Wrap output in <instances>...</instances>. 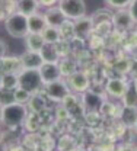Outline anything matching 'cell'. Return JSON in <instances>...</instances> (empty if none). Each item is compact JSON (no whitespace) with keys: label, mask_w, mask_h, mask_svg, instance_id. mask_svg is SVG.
Returning a JSON list of instances; mask_svg holds the SVG:
<instances>
[{"label":"cell","mask_w":137,"mask_h":151,"mask_svg":"<svg viewBox=\"0 0 137 151\" xmlns=\"http://www.w3.org/2000/svg\"><path fill=\"white\" fill-rule=\"evenodd\" d=\"M28 111L23 103H9L3 106V124L6 127H19L26 121Z\"/></svg>","instance_id":"obj_1"},{"label":"cell","mask_w":137,"mask_h":151,"mask_svg":"<svg viewBox=\"0 0 137 151\" xmlns=\"http://www.w3.org/2000/svg\"><path fill=\"white\" fill-rule=\"evenodd\" d=\"M4 26H6L7 34L13 38H25L29 34L28 16L23 15V13H20V12L12 13L9 18L6 19Z\"/></svg>","instance_id":"obj_2"},{"label":"cell","mask_w":137,"mask_h":151,"mask_svg":"<svg viewBox=\"0 0 137 151\" xmlns=\"http://www.w3.org/2000/svg\"><path fill=\"white\" fill-rule=\"evenodd\" d=\"M44 84L42 81V77L39 70L35 68H23L19 73V87L31 92V93H37L41 86Z\"/></svg>","instance_id":"obj_3"},{"label":"cell","mask_w":137,"mask_h":151,"mask_svg":"<svg viewBox=\"0 0 137 151\" xmlns=\"http://www.w3.org/2000/svg\"><path fill=\"white\" fill-rule=\"evenodd\" d=\"M60 9L67 19H79L86 16V4L83 0H60Z\"/></svg>","instance_id":"obj_4"},{"label":"cell","mask_w":137,"mask_h":151,"mask_svg":"<svg viewBox=\"0 0 137 151\" xmlns=\"http://www.w3.org/2000/svg\"><path fill=\"white\" fill-rule=\"evenodd\" d=\"M69 93V84L63 83L61 80H56L45 84V94L54 102H63Z\"/></svg>","instance_id":"obj_5"},{"label":"cell","mask_w":137,"mask_h":151,"mask_svg":"<svg viewBox=\"0 0 137 151\" xmlns=\"http://www.w3.org/2000/svg\"><path fill=\"white\" fill-rule=\"evenodd\" d=\"M112 23L118 31H123V32L131 29L133 25H136V22L133 20L130 12H128V9H118V12L114 13V16H112Z\"/></svg>","instance_id":"obj_6"},{"label":"cell","mask_w":137,"mask_h":151,"mask_svg":"<svg viewBox=\"0 0 137 151\" xmlns=\"http://www.w3.org/2000/svg\"><path fill=\"white\" fill-rule=\"evenodd\" d=\"M39 73H41L44 84L60 80L61 76H63L61 74V70H60L59 63H44L41 65V68H39Z\"/></svg>","instance_id":"obj_7"},{"label":"cell","mask_w":137,"mask_h":151,"mask_svg":"<svg viewBox=\"0 0 137 151\" xmlns=\"http://www.w3.org/2000/svg\"><path fill=\"white\" fill-rule=\"evenodd\" d=\"M69 87L76 92V93H85L89 89V78L88 76L82 71H75L72 76H69V81H67Z\"/></svg>","instance_id":"obj_8"},{"label":"cell","mask_w":137,"mask_h":151,"mask_svg":"<svg viewBox=\"0 0 137 151\" xmlns=\"http://www.w3.org/2000/svg\"><path fill=\"white\" fill-rule=\"evenodd\" d=\"M20 61H22V65L23 68H35L39 70L41 65L44 64V60L39 51H31V50H26L22 55H20Z\"/></svg>","instance_id":"obj_9"},{"label":"cell","mask_w":137,"mask_h":151,"mask_svg":"<svg viewBox=\"0 0 137 151\" xmlns=\"http://www.w3.org/2000/svg\"><path fill=\"white\" fill-rule=\"evenodd\" d=\"M45 20H47V25L48 26H54V28H60L64 22L67 16L64 15V12L60 9V6H51L47 9V12L44 13Z\"/></svg>","instance_id":"obj_10"},{"label":"cell","mask_w":137,"mask_h":151,"mask_svg":"<svg viewBox=\"0 0 137 151\" xmlns=\"http://www.w3.org/2000/svg\"><path fill=\"white\" fill-rule=\"evenodd\" d=\"M82 103H83L85 109L89 111V112H98V111H101L104 108L102 97L98 93H95V92H88L86 90L83 93V97H82Z\"/></svg>","instance_id":"obj_11"},{"label":"cell","mask_w":137,"mask_h":151,"mask_svg":"<svg viewBox=\"0 0 137 151\" xmlns=\"http://www.w3.org/2000/svg\"><path fill=\"white\" fill-rule=\"evenodd\" d=\"M0 70L3 73H13V74H19L23 70L20 57H1L0 58Z\"/></svg>","instance_id":"obj_12"},{"label":"cell","mask_w":137,"mask_h":151,"mask_svg":"<svg viewBox=\"0 0 137 151\" xmlns=\"http://www.w3.org/2000/svg\"><path fill=\"white\" fill-rule=\"evenodd\" d=\"M94 29V22L91 18H79L75 22V38L79 39H85V38L89 37V34L92 32Z\"/></svg>","instance_id":"obj_13"},{"label":"cell","mask_w":137,"mask_h":151,"mask_svg":"<svg viewBox=\"0 0 137 151\" xmlns=\"http://www.w3.org/2000/svg\"><path fill=\"white\" fill-rule=\"evenodd\" d=\"M125 87H127V83L124 80H121V78H111V80H108V83L105 86V90H107V93L109 94L111 97L121 99L124 92H125Z\"/></svg>","instance_id":"obj_14"},{"label":"cell","mask_w":137,"mask_h":151,"mask_svg":"<svg viewBox=\"0 0 137 151\" xmlns=\"http://www.w3.org/2000/svg\"><path fill=\"white\" fill-rule=\"evenodd\" d=\"M120 121L123 125L134 128L137 122V106H127L124 105L120 111Z\"/></svg>","instance_id":"obj_15"},{"label":"cell","mask_w":137,"mask_h":151,"mask_svg":"<svg viewBox=\"0 0 137 151\" xmlns=\"http://www.w3.org/2000/svg\"><path fill=\"white\" fill-rule=\"evenodd\" d=\"M28 25H29V32H34V34H42L44 29L48 26L45 16L38 15V13H34V15L28 16Z\"/></svg>","instance_id":"obj_16"},{"label":"cell","mask_w":137,"mask_h":151,"mask_svg":"<svg viewBox=\"0 0 137 151\" xmlns=\"http://www.w3.org/2000/svg\"><path fill=\"white\" fill-rule=\"evenodd\" d=\"M57 44H50V42H45L44 47L41 48V55H42V60L44 63H59L60 58V52L56 47Z\"/></svg>","instance_id":"obj_17"},{"label":"cell","mask_w":137,"mask_h":151,"mask_svg":"<svg viewBox=\"0 0 137 151\" xmlns=\"http://www.w3.org/2000/svg\"><path fill=\"white\" fill-rule=\"evenodd\" d=\"M123 103L127 105V106H137V87L134 80L128 81L127 83V87H125V92L121 97Z\"/></svg>","instance_id":"obj_18"},{"label":"cell","mask_w":137,"mask_h":151,"mask_svg":"<svg viewBox=\"0 0 137 151\" xmlns=\"http://www.w3.org/2000/svg\"><path fill=\"white\" fill-rule=\"evenodd\" d=\"M26 48L31 50V51H41V48L44 47L45 44V39L42 37V34H34V32H29L26 37Z\"/></svg>","instance_id":"obj_19"},{"label":"cell","mask_w":137,"mask_h":151,"mask_svg":"<svg viewBox=\"0 0 137 151\" xmlns=\"http://www.w3.org/2000/svg\"><path fill=\"white\" fill-rule=\"evenodd\" d=\"M38 6H39L38 0H19L18 1V12L26 15V16H31V15L37 13Z\"/></svg>","instance_id":"obj_20"},{"label":"cell","mask_w":137,"mask_h":151,"mask_svg":"<svg viewBox=\"0 0 137 151\" xmlns=\"http://www.w3.org/2000/svg\"><path fill=\"white\" fill-rule=\"evenodd\" d=\"M42 37L45 39V42H50V44H59L61 41V34H60L59 28H54V26H47L42 32Z\"/></svg>","instance_id":"obj_21"},{"label":"cell","mask_w":137,"mask_h":151,"mask_svg":"<svg viewBox=\"0 0 137 151\" xmlns=\"http://www.w3.org/2000/svg\"><path fill=\"white\" fill-rule=\"evenodd\" d=\"M3 87L9 90H15L16 87H19V74L3 73Z\"/></svg>","instance_id":"obj_22"},{"label":"cell","mask_w":137,"mask_h":151,"mask_svg":"<svg viewBox=\"0 0 137 151\" xmlns=\"http://www.w3.org/2000/svg\"><path fill=\"white\" fill-rule=\"evenodd\" d=\"M112 13H109L108 10H98L95 12V15L92 16V22H94V26H98L101 23H107V22H112Z\"/></svg>","instance_id":"obj_23"},{"label":"cell","mask_w":137,"mask_h":151,"mask_svg":"<svg viewBox=\"0 0 137 151\" xmlns=\"http://www.w3.org/2000/svg\"><path fill=\"white\" fill-rule=\"evenodd\" d=\"M61 39H70L75 37V22H70L69 19H66V22L59 28Z\"/></svg>","instance_id":"obj_24"},{"label":"cell","mask_w":137,"mask_h":151,"mask_svg":"<svg viewBox=\"0 0 137 151\" xmlns=\"http://www.w3.org/2000/svg\"><path fill=\"white\" fill-rule=\"evenodd\" d=\"M59 65L63 76H72L76 71V63L72 61V60H63Z\"/></svg>","instance_id":"obj_25"},{"label":"cell","mask_w":137,"mask_h":151,"mask_svg":"<svg viewBox=\"0 0 137 151\" xmlns=\"http://www.w3.org/2000/svg\"><path fill=\"white\" fill-rule=\"evenodd\" d=\"M13 94H15V102H18V103H26V102H29L31 100V96H32L31 92H28V90H25L22 87H16L13 90Z\"/></svg>","instance_id":"obj_26"},{"label":"cell","mask_w":137,"mask_h":151,"mask_svg":"<svg viewBox=\"0 0 137 151\" xmlns=\"http://www.w3.org/2000/svg\"><path fill=\"white\" fill-rule=\"evenodd\" d=\"M0 99H1V105H9V103H13L15 102V94L13 90H9V89H4L1 87L0 89Z\"/></svg>","instance_id":"obj_27"},{"label":"cell","mask_w":137,"mask_h":151,"mask_svg":"<svg viewBox=\"0 0 137 151\" xmlns=\"http://www.w3.org/2000/svg\"><path fill=\"white\" fill-rule=\"evenodd\" d=\"M130 65H131V60H127V58H121L118 60L117 64H115V70L121 74H125V73H130Z\"/></svg>","instance_id":"obj_28"},{"label":"cell","mask_w":137,"mask_h":151,"mask_svg":"<svg viewBox=\"0 0 137 151\" xmlns=\"http://www.w3.org/2000/svg\"><path fill=\"white\" fill-rule=\"evenodd\" d=\"M63 106H64L67 111H72L73 108L79 106V102H78V99H76V96L69 93L66 97H64V100H63Z\"/></svg>","instance_id":"obj_29"},{"label":"cell","mask_w":137,"mask_h":151,"mask_svg":"<svg viewBox=\"0 0 137 151\" xmlns=\"http://www.w3.org/2000/svg\"><path fill=\"white\" fill-rule=\"evenodd\" d=\"M105 1L108 6H111L114 9H125L131 3V0H105Z\"/></svg>","instance_id":"obj_30"},{"label":"cell","mask_w":137,"mask_h":151,"mask_svg":"<svg viewBox=\"0 0 137 151\" xmlns=\"http://www.w3.org/2000/svg\"><path fill=\"white\" fill-rule=\"evenodd\" d=\"M128 12L137 25V0H131V3L128 4Z\"/></svg>","instance_id":"obj_31"},{"label":"cell","mask_w":137,"mask_h":151,"mask_svg":"<svg viewBox=\"0 0 137 151\" xmlns=\"http://www.w3.org/2000/svg\"><path fill=\"white\" fill-rule=\"evenodd\" d=\"M130 74L133 77V80L137 78V60H131V65H130Z\"/></svg>","instance_id":"obj_32"},{"label":"cell","mask_w":137,"mask_h":151,"mask_svg":"<svg viewBox=\"0 0 137 151\" xmlns=\"http://www.w3.org/2000/svg\"><path fill=\"white\" fill-rule=\"evenodd\" d=\"M39 4L41 6H45V7H51V6H54L59 0H38Z\"/></svg>","instance_id":"obj_33"},{"label":"cell","mask_w":137,"mask_h":151,"mask_svg":"<svg viewBox=\"0 0 137 151\" xmlns=\"http://www.w3.org/2000/svg\"><path fill=\"white\" fill-rule=\"evenodd\" d=\"M4 54H6V44L0 39V58L4 57Z\"/></svg>","instance_id":"obj_34"},{"label":"cell","mask_w":137,"mask_h":151,"mask_svg":"<svg viewBox=\"0 0 137 151\" xmlns=\"http://www.w3.org/2000/svg\"><path fill=\"white\" fill-rule=\"evenodd\" d=\"M3 122V106H0V124Z\"/></svg>","instance_id":"obj_35"},{"label":"cell","mask_w":137,"mask_h":151,"mask_svg":"<svg viewBox=\"0 0 137 151\" xmlns=\"http://www.w3.org/2000/svg\"><path fill=\"white\" fill-rule=\"evenodd\" d=\"M133 58H134V60H137V45L134 47V50H133Z\"/></svg>","instance_id":"obj_36"},{"label":"cell","mask_w":137,"mask_h":151,"mask_svg":"<svg viewBox=\"0 0 137 151\" xmlns=\"http://www.w3.org/2000/svg\"><path fill=\"white\" fill-rule=\"evenodd\" d=\"M3 87V74H0V89Z\"/></svg>","instance_id":"obj_37"},{"label":"cell","mask_w":137,"mask_h":151,"mask_svg":"<svg viewBox=\"0 0 137 151\" xmlns=\"http://www.w3.org/2000/svg\"><path fill=\"white\" fill-rule=\"evenodd\" d=\"M134 131L137 132V122H136V125H134Z\"/></svg>","instance_id":"obj_38"},{"label":"cell","mask_w":137,"mask_h":151,"mask_svg":"<svg viewBox=\"0 0 137 151\" xmlns=\"http://www.w3.org/2000/svg\"><path fill=\"white\" fill-rule=\"evenodd\" d=\"M134 83H136V87H137V78H136V80H134Z\"/></svg>","instance_id":"obj_39"},{"label":"cell","mask_w":137,"mask_h":151,"mask_svg":"<svg viewBox=\"0 0 137 151\" xmlns=\"http://www.w3.org/2000/svg\"><path fill=\"white\" fill-rule=\"evenodd\" d=\"M0 106H3V105H1V99H0Z\"/></svg>","instance_id":"obj_40"},{"label":"cell","mask_w":137,"mask_h":151,"mask_svg":"<svg viewBox=\"0 0 137 151\" xmlns=\"http://www.w3.org/2000/svg\"><path fill=\"white\" fill-rule=\"evenodd\" d=\"M136 31H137V29H136Z\"/></svg>","instance_id":"obj_41"}]
</instances>
